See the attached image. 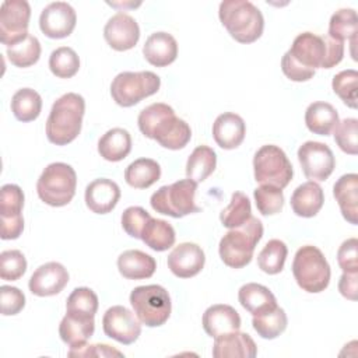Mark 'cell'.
Listing matches in <instances>:
<instances>
[{"label":"cell","instance_id":"1","mask_svg":"<svg viewBox=\"0 0 358 358\" xmlns=\"http://www.w3.org/2000/svg\"><path fill=\"white\" fill-rule=\"evenodd\" d=\"M140 131L155 140L168 150H180L192 138L190 126L175 115V110L162 102L151 103L144 108L137 119Z\"/></svg>","mask_w":358,"mask_h":358},{"label":"cell","instance_id":"2","mask_svg":"<svg viewBox=\"0 0 358 358\" xmlns=\"http://www.w3.org/2000/svg\"><path fill=\"white\" fill-rule=\"evenodd\" d=\"M85 101L76 92H67L55 101L46 120V137L52 144L67 145L81 131Z\"/></svg>","mask_w":358,"mask_h":358},{"label":"cell","instance_id":"3","mask_svg":"<svg viewBox=\"0 0 358 358\" xmlns=\"http://www.w3.org/2000/svg\"><path fill=\"white\" fill-rule=\"evenodd\" d=\"M218 17L228 34L239 43H252L263 34V14L248 0L222 1L218 8Z\"/></svg>","mask_w":358,"mask_h":358},{"label":"cell","instance_id":"4","mask_svg":"<svg viewBox=\"0 0 358 358\" xmlns=\"http://www.w3.org/2000/svg\"><path fill=\"white\" fill-rule=\"evenodd\" d=\"M263 236V224L250 217L243 225L229 229L220 241L221 260L232 268H242L250 263L256 245Z\"/></svg>","mask_w":358,"mask_h":358},{"label":"cell","instance_id":"5","mask_svg":"<svg viewBox=\"0 0 358 358\" xmlns=\"http://www.w3.org/2000/svg\"><path fill=\"white\" fill-rule=\"evenodd\" d=\"M292 274L303 291L317 294L327 288L331 271L322 250L316 246L305 245L295 253Z\"/></svg>","mask_w":358,"mask_h":358},{"label":"cell","instance_id":"6","mask_svg":"<svg viewBox=\"0 0 358 358\" xmlns=\"http://www.w3.org/2000/svg\"><path fill=\"white\" fill-rule=\"evenodd\" d=\"M77 187L76 171L64 162L49 164L36 182V193L39 199L52 207H63L69 204Z\"/></svg>","mask_w":358,"mask_h":358},{"label":"cell","instance_id":"7","mask_svg":"<svg viewBox=\"0 0 358 358\" xmlns=\"http://www.w3.org/2000/svg\"><path fill=\"white\" fill-rule=\"evenodd\" d=\"M197 182L192 179H182L172 185L161 186L152 193L150 204L152 210L159 214L173 218H182L187 214L199 213L200 207L194 203Z\"/></svg>","mask_w":358,"mask_h":358},{"label":"cell","instance_id":"8","mask_svg":"<svg viewBox=\"0 0 358 358\" xmlns=\"http://www.w3.org/2000/svg\"><path fill=\"white\" fill-rule=\"evenodd\" d=\"M130 303L138 320L148 327L162 326L171 316V296L157 284L136 287L130 292Z\"/></svg>","mask_w":358,"mask_h":358},{"label":"cell","instance_id":"9","mask_svg":"<svg viewBox=\"0 0 358 358\" xmlns=\"http://www.w3.org/2000/svg\"><path fill=\"white\" fill-rule=\"evenodd\" d=\"M161 78L152 71H123L110 84L113 101L123 108H130L147 96L158 92Z\"/></svg>","mask_w":358,"mask_h":358},{"label":"cell","instance_id":"10","mask_svg":"<svg viewBox=\"0 0 358 358\" xmlns=\"http://www.w3.org/2000/svg\"><path fill=\"white\" fill-rule=\"evenodd\" d=\"M255 180L284 189L292 179L294 169L285 152L273 144L260 147L253 157Z\"/></svg>","mask_w":358,"mask_h":358},{"label":"cell","instance_id":"11","mask_svg":"<svg viewBox=\"0 0 358 358\" xmlns=\"http://www.w3.org/2000/svg\"><path fill=\"white\" fill-rule=\"evenodd\" d=\"M31 7L25 0H6L0 8V41L3 45L11 46L28 34Z\"/></svg>","mask_w":358,"mask_h":358},{"label":"cell","instance_id":"12","mask_svg":"<svg viewBox=\"0 0 358 358\" xmlns=\"http://www.w3.org/2000/svg\"><path fill=\"white\" fill-rule=\"evenodd\" d=\"M298 161L303 175L313 180H326L334 171L336 159L327 144L319 141H306L298 148Z\"/></svg>","mask_w":358,"mask_h":358},{"label":"cell","instance_id":"13","mask_svg":"<svg viewBox=\"0 0 358 358\" xmlns=\"http://www.w3.org/2000/svg\"><path fill=\"white\" fill-rule=\"evenodd\" d=\"M24 193L20 186L7 183L0 192V215H1V239H17L24 229L22 218Z\"/></svg>","mask_w":358,"mask_h":358},{"label":"cell","instance_id":"14","mask_svg":"<svg viewBox=\"0 0 358 358\" xmlns=\"http://www.w3.org/2000/svg\"><path fill=\"white\" fill-rule=\"evenodd\" d=\"M102 327L108 337L124 345L134 343L141 334V322L136 313L122 305H115L105 312Z\"/></svg>","mask_w":358,"mask_h":358},{"label":"cell","instance_id":"15","mask_svg":"<svg viewBox=\"0 0 358 358\" xmlns=\"http://www.w3.org/2000/svg\"><path fill=\"white\" fill-rule=\"evenodd\" d=\"M327 46L324 36H319L312 32L299 34L287 55L301 67L308 70H315L317 67L324 69Z\"/></svg>","mask_w":358,"mask_h":358},{"label":"cell","instance_id":"16","mask_svg":"<svg viewBox=\"0 0 358 358\" xmlns=\"http://www.w3.org/2000/svg\"><path fill=\"white\" fill-rule=\"evenodd\" d=\"M77 22L74 8L64 1H53L48 4L39 15L41 31L52 39H62L69 36Z\"/></svg>","mask_w":358,"mask_h":358},{"label":"cell","instance_id":"17","mask_svg":"<svg viewBox=\"0 0 358 358\" xmlns=\"http://www.w3.org/2000/svg\"><path fill=\"white\" fill-rule=\"evenodd\" d=\"M103 36L112 49L124 52L134 48L138 42L140 28L131 15L126 13H116L108 20L103 28Z\"/></svg>","mask_w":358,"mask_h":358},{"label":"cell","instance_id":"18","mask_svg":"<svg viewBox=\"0 0 358 358\" xmlns=\"http://www.w3.org/2000/svg\"><path fill=\"white\" fill-rule=\"evenodd\" d=\"M67 282L69 273L66 267L57 262H49L32 273L28 287L36 296H52L62 292Z\"/></svg>","mask_w":358,"mask_h":358},{"label":"cell","instance_id":"19","mask_svg":"<svg viewBox=\"0 0 358 358\" xmlns=\"http://www.w3.org/2000/svg\"><path fill=\"white\" fill-rule=\"evenodd\" d=\"M206 256L203 249L192 242H183L173 248L168 256L169 270L179 278H190L197 275L204 267Z\"/></svg>","mask_w":358,"mask_h":358},{"label":"cell","instance_id":"20","mask_svg":"<svg viewBox=\"0 0 358 358\" xmlns=\"http://www.w3.org/2000/svg\"><path fill=\"white\" fill-rule=\"evenodd\" d=\"M85 204L87 207L95 214H108L110 213L119 199H120V189L116 182L99 178L92 180L85 187Z\"/></svg>","mask_w":358,"mask_h":358},{"label":"cell","instance_id":"21","mask_svg":"<svg viewBox=\"0 0 358 358\" xmlns=\"http://www.w3.org/2000/svg\"><path fill=\"white\" fill-rule=\"evenodd\" d=\"M203 329L204 331L215 338L222 334H228L241 329V316L231 305L217 303L211 305L203 313Z\"/></svg>","mask_w":358,"mask_h":358},{"label":"cell","instance_id":"22","mask_svg":"<svg viewBox=\"0 0 358 358\" xmlns=\"http://www.w3.org/2000/svg\"><path fill=\"white\" fill-rule=\"evenodd\" d=\"M245 122L236 113H221L213 123V137L215 143L224 150H234L239 147L245 138Z\"/></svg>","mask_w":358,"mask_h":358},{"label":"cell","instance_id":"23","mask_svg":"<svg viewBox=\"0 0 358 358\" xmlns=\"http://www.w3.org/2000/svg\"><path fill=\"white\" fill-rule=\"evenodd\" d=\"M256 354L257 347L248 333L236 330L214 338L213 357L215 358H253Z\"/></svg>","mask_w":358,"mask_h":358},{"label":"cell","instance_id":"24","mask_svg":"<svg viewBox=\"0 0 358 358\" xmlns=\"http://www.w3.org/2000/svg\"><path fill=\"white\" fill-rule=\"evenodd\" d=\"M143 55L150 64L155 67H165L175 62L178 56V42L168 32H154L144 43Z\"/></svg>","mask_w":358,"mask_h":358},{"label":"cell","instance_id":"25","mask_svg":"<svg viewBox=\"0 0 358 358\" xmlns=\"http://www.w3.org/2000/svg\"><path fill=\"white\" fill-rule=\"evenodd\" d=\"M333 194L343 217L352 225L358 222V175L345 173L333 186Z\"/></svg>","mask_w":358,"mask_h":358},{"label":"cell","instance_id":"26","mask_svg":"<svg viewBox=\"0 0 358 358\" xmlns=\"http://www.w3.org/2000/svg\"><path fill=\"white\" fill-rule=\"evenodd\" d=\"M324 203V193L319 183L308 180L299 185L291 196L292 211L298 217L310 218L315 217Z\"/></svg>","mask_w":358,"mask_h":358},{"label":"cell","instance_id":"27","mask_svg":"<svg viewBox=\"0 0 358 358\" xmlns=\"http://www.w3.org/2000/svg\"><path fill=\"white\" fill-rule=\"evenodd\" d=\"M95 320L94 317L66 313L59 326L60 338L70 345V348H77L87 344L88 338L94 334Z\"/></svg>","mask_w":358,"mask_h":358},{"label":"cell","instance_id":"28","mask_svg":"<svg viewBox=\"0 0 358 358\" xmlns=\"http://www.w3.org/2000/svg\"><path fill=\"white\" fill-rule=\"evenodd\" d=\"M117 268L127 280H144L155 273L157 263L152 256L137 249H130L117 257Z\"/></svg>","mask_w":358,"mask_h":358},{"label":"cell","instance_id":"29","mask_svg":"<svg viewBox=\"0 0 358 358\" xmlns=\"http://www.w3.org/2000/svg\"><path fill=\"white\" fill-rule=\"evenodd\" d=\"M338 113L329 102H312L305 112V124L309 131L319 136H329L338 124Z\"/></svg>","mask_w":358,"mask_h":358},{"label":"cell","instance_id":"30","mask_svg":"<svg viewBox=\"0 0 358 358\" xmlns=\"http://www.w3.org/2000/svg\"><path fill=\"white\" fill-rule=\"evenodd\" d=\"M238 299L242 308L253 316L277 306L274 294L267 287L256 282H248L242 285L238 292Z\"/></svg>","mask_w":358,"mask_h":358},{"label":"cell","instance_id":"31","mask_svg":"<svg viewBox=\"0 0 358 358\" xmlns=\"http://www.w3.org/2000/svg\"><path fill=\"white\" fill-rule=\"evenodd\" d=\"M131 150L130 133L122 127L108 130L98 141L99 155L110 162L124 159Z\"/></svg>","mask_w":358,"mask_h":358},{"label":"cell","instance_id":"32","mask_svg":"<svg viewBox=\"0 0 358 358\" xmlns=\"http://www.w3.org/2000/svg\"><path fill=\"white\" fill-rule=\"evenodd\" d=\"M161 178V166L151 158H138L124 171V180L134 189H147Z\"/></svg>","mask_w":358,"mask_h":358},{"label":"cell","instance_id":"33","mask_svg":"<svg viewBox=\"0 0 358 358\" xmlns=\"http://www.w3.org/2000/svg\"><path fill=\"white\" fill-rule=\"evenodd\" d=\"M175 238V229L168 221L151 217L144 225L140 239L152 250L164 252L173 246Z\"/></svg>","mask_w":358,"mask_h":358},{"label":"cell","instance_id":"34","mask_svg":"<svg viewBox=\"0 0 358 358\" xmlns=\"http://www.w3.org/2000/svg\"><path fill=\"white\" fill-rule=\"evenodd\" d=\"M217 166V154L208 145H199L193 150L186 162V176L194 182L206 180Z\"/></svg>","mask_w":358,"mask_h":358},{"label":"cell","instance_id":"35","mask_svg":"<svg viewBox=\"0 0 358 358\" xmlns=\"http://www.w3.org/2000/svg\"><path fill=\"white\" fill-rule=\"evenodd\" d=\"M42 109V98L32 88H21L11 98V112L20 122L35 120Z\"/></svg>","mask_w":358,"mask_h":358},{"label":"cell","instance_id":"36","mask_svg":"<svg viewBox=\"0 0 358 358\" xmlns=\"http://www.w3.org/2000/svg\"><path fill=\"white\" fill-rule=\"evenodd\" d=\"M287 313L278 305L267 312L255 315L252 319V326L255 331L266 340H273L278 337L287 329Z\"/></svg>","mask_w":358,"mask_h":358},{"label":"cell","instance_id":"37","mask_svg":"<svg viewBox=\"0 0 358 358\" xmlns=\"http://www.w3.org/2000/svg\"><path fill=\"white\" fill-rule=\"evenodd\" d=\"M358 34V18L352 8H340L336 11L329 22V35L331 39L343 42L351 39L355 43Z\"/></svg>","mask_w":358,"mask_h":358},{"label":"cell","instance_id":"38","mask_svg":"<svg viewBox=\"0 0 358 358\" xmlns=\"http://www.w3.org/2000/svg\"><path fill=\"white\" fill-rule=\"evenodd\" d=\"M250 217H252L250 200L242 192L232 193L229 204L220 214V220L222 225L228 229H234L243 225Z\"/></svg>","mask_w":358,"mask_h":358},{"label":"cell","instance_id":"39","mask_svg":"<svg viewBox=\"0 0 358 358\" xmlns=\"http://www.w3.org/2000/svg\"><path fill=\"white\" fill-rule=\"evenodd\" d=\"M288 255L287 245L280 239H270L257 256V266L267 274H278L284 268Z\"/></svg>","mask_w":358,"mask_h":358},{"label":"cell","instance_id":"40","mask_svg":"<svg viewBox=\"0 0 358 358\" xmlns=\"http://www.w3.org/2000/svg\"><path fill=\"white\" fill-rule=\"evenodd\" d=\"M7 57L17 67H29L41 57V43L36 36L28 35L21 42L7 46Z\"/></svg>","mask_w":358,"mask_h":358},{"label":"cell","instance_id":"41","mask_svg":"<svg viewBox=\"0 0 358 358\" xmlns=\"http://www.w3.org/2000/svg\"><path fill=\"white\" fill-rule=\"evenodd\" d=\"M49 69L59 78H71L78 73L80 57L74 49L60 46L50 53Z\"/></svg>","mask_w":358,"mask_h":358},{"label":"cell","instance_id":"42","mask_svg":"<svg viewBox=\"0 0 358 358\" xmlns=\"http://www.w3.org/2000/svg\"><path fill=\"white\" fill-rule=\"evenodd\" d=\"M98 310V296L87 287H80L73 289L66 302V313L95 317Z\"/></svg>","mask_w":358,"mask_h":358},{"label":"cell","instance_id":"43","mask_svg":"<svg viewBox=\"0 0 358 358\" xmlns=\"http://www.w3.org/2000/svg\"><path fill=\"white\" fill-rule=\"evenodd\" d=\"M357 85H358V73L354 69L343 70L333 77L331 87L334 94L348 106L357 108Z\"/></svg>","mask_w":358,"mask_h":358},{"label":"cell","instance_id":"44","mask_svg":"<svg viewBox=\"0 0 358 358\" xmlns=\"http://www.w3.org/2000/svg\"><path fill=\"white\" fill-rule=\"evenodd\" d=\"M256 207L263 215H274L282 210L284 194L282 189L270 185H260L253 192Z\"/></svg>","mask_w":358,"mask_h":358},{"label":"cell","instance_id":"45","mask_svg":"<svg viewBox=\"0 0 358 358\" xmlns=\"http://www.w3.org/2000/svg\"><path fill=\"white\" fill-rule=\"evenodd\" d=\"M334 141L340 147L341 151L357 155L358 152V120L354 117L344 119L338 122L334 127Z\"/></svg>","mask_w":358,"mask_h":358},{"label":"cell","instance_id":"46","mask_svg":"<svg viewBox=\"0 0 358 358\" xmlns=\"http://www.w3.org/2000/svg\"><path fill=\"white\" fill-rule=\"evenodd\" d=\"M27 271V260L17 249L4 250L0 255V277L6 281H17Z\"/></svg>","mask_w":358,"mask_h":358},{"label":"cell","instance_id":"47","mask_svg":"<svg viewBox=\"0 0 358 358\" xmlns=\"http://www.w3.org/2000/svg\"><path fill=\"white\" fill-rule=\"evenodd\" d=\"M151 218V215L138 206L127 207L122 214V227L124 232L131 238H141V232L147 221Z\"/></svg>","mask_w":358,"mask_h":358},{"label":"cell","instance_id":"48","mask_svg":"<svg viewBox=\"0 0 358 358\" xmlns=\"http://www.w3.org/2000/svg\"><path fill=\"white\" fill-rule=\"evenodd\" d=\"M0 301H1V315L13 316L22 310L25 306V295L17 287L1 285L0 287Z\"/></svg>","mask_w":358,"mask_h":358},{"label":"cell","instance_id":"49","mask_svg":"<svg viewBox=\"0 0 358 358\" xmlns=\"http://www.w3.org/2000/svg\"><path fill=\"white\" fill-rule=\"evenodd\" d=\"M337 262L343 273H358V241L350 238L337 250Z\"/></svg>","mask_w":358,"mask_h":358},{"label":"cell","instance_id":"50","mask_svg":"<svg viewBox=\"0 0 358 358\" xmlns=\"http://www.w3.org/2000/svg\"><path fill=\"white\" fill-rule=\"evenodd\" d=\"M69 357H123V354L108 344H84L70 348Z\"/></svg>","mask_w":358,"mask_h":358},{"label":"cell","instance_id":"51","mask_svg":"<svg viewBox=\"0 0 358 358\" xmlns=\"http://www.w3.org/2000/svg\"><path fill=\"white\" fill-rule=\"evenodd\" d=\"M281 70L287 78H289L291 81H296V83L308 81L315 76V70H308V69L301 67L287 55V52L281 59Z\"/></svg>","mask_w":358,"mask_h":358},{"label":"cell","instance_id":"52","mask_svg":"<svg viewBox=\"0 0 358 358\" xmlns=\"http://www.w3.org/2000/svg\"><path fill=\"white\" fill-rule=\"evenodd\" d=\"M327 53H326V63L324 69H331L343 60L344 56V43L331 39L330 36H324Z\"/></svg>","mask_w":358,"mask_h":358},{"label":"cell","instance_id":"53","mask_svg":"<svg viewBox=\"0 0 358 358\" xmlns=\"http://www.w3.org/2000/svg\"><path fill=\"white\" fill-rule=\"evenodd\" d=\"M358 289V273H343L338 280L340 294L351 301L357 299Z\"/></svg>","mask_w":358,"mask_h":358}]
</instances>
